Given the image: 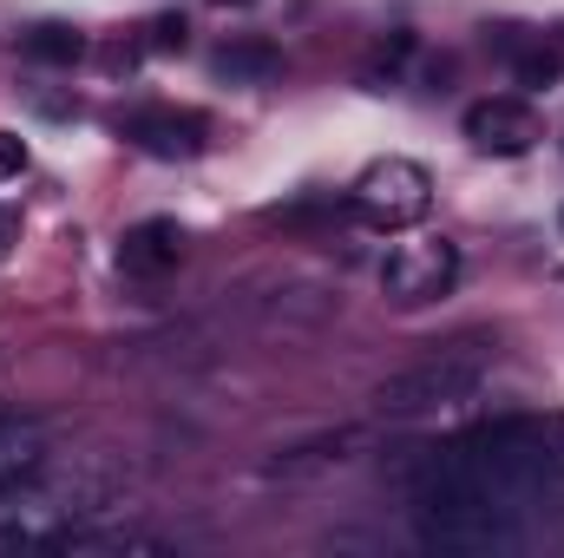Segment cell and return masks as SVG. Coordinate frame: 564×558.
<instances>
[{
  "mask_svg": "<svg viewBox=\"0 0 564 558\" xmlns=\"http://www.w3.org/2000/svg\"><path fill=\"white\" fill-rule=\"evenodd\" d=\"M86 513H99V486H53L33 473L26 486L0 493V552H66Z\"/></svg>",
  "mask_w": 564,
  "mask_h": 558,
  "instance_id": "6da1fadb",
  "label": "cell"
},
{
  "mask_svg": "<svg viewBox=\"0 0 564 558\" xmlns=\"http://www.w3.org/2000/svg\"><path fill=\"white\" fill-rule=\"evenodd\" d=\"M224 7H250V0H224Z\"/></svg>",
  "mask_w": 564,
  "mask_h": 558,
  "instance_id": "9a60e30c",
  "label": "cell"
},
{
  "mask_svg": "<svg viewBox=\"0 0 564 558\" xmlns=\"http://www.w3.org/2000/svg\"><path fill=\"white\" fill-rule=\"evenodd\" d=\"M453 282H459V250H453V244H440V237H426V244H401V250L388 257V270H381L388 302H401V309L440 302Z\"/></svg>",
  "mask_w": 564,
  "mask_h": 558,
  "instance_id": "277c9868",
  "label": "cell"
},
{
  "mask_svg": "<svg viewBox=\"0 0 564 558\" xmlns=\"http://www.w3.org/2000/svg\"><path fill=\"white\" fill-rule=\"evenodd\" d=\"M184 264V224L177 217H144L119 237V270L139 282H158Z\"/></svg>",
  "mask_w": 564,
  "mask_h": 558,
  "instance_id": "52a82bcc",
  "label": "cell"
},
{
  "mask_svg": "<svg viewBox=\"0 0 564 558\" xmlns=\"http://www.w3.org/2000/svg\"><path fill=\"white\" fill-rule=\"evenodd\" d=\"M53 466V440L40 420H0V493L26 486L33 473Z\"/></svg>",
  "mask_w": 564,
  "mask_h": 558,
  "instance_id": "ba28073f",
  "label": "cell"
},
{
  "mask_svg": "<svg viewBox=\"0 0 564 558\" xmlns=\"http://www.w3.org/2000/svg\"><path fill=\"white\" fill-rule=\"evenodd\" d=\"M466 139L492 158H519L545 139V119L525 99H479V106H466Z\"/></svg>",
  "mask_w": 564,
  "mask_h": 558,
  "instance_id": "5b68a950",
  "label": "cell"
},
{
  "mask_svg": "<svg viewBox=\"0 0 564 558\" xmlns=\"http://www.w3.org/2000/svg\"><path fill=\"white\" fill-rule=\"evenodd\" d=\"M184 40H191V26H184V13H158L151 20V53H184Z\"/></svg>",
  "mask_w": 564,
  "mask_h": 558,
  "instance_id": "7c38bea8",
  "label": "cell"
},
{
  "mask_svg": "<svg viewBox=\"0 0 564 558\" xmlns=\"http://www.w3.org/2000/svg\"><path fill=\"white\" fill-rule=\"evenodd\" d=\"M486 368H492L486 342H453V348L426 355V362H414V368L388 375L375 401H381V415H394V420L446 415V408H459V401H473V395H479Z\"/></svg>",
  "mask_w": 564,
  "mask_h": 558,
  "instance_id": "7a4b0ae2",
  "label": "cell"
},
{
  "mask_svg": "<svg viewBox=\"0 0 564 558\" xmlns=\"http://www.w3.org/2000/svg\"><path fill=\"white\" fill-rule=\"evenodd\" d=\"M119 132L139 144V151H151V158H197L204 139H210V119L204 112H177V106H144Z\"/></svg>",
  "mask_w": 564,
  "mask_h": 558,
  "instance_id": "8992f818",
  "label": "cell"
},
{
  "mask_svg": "<svg viewBox=\"0 0 564 558\" xmlns=\"http://www.w3.org/2000/svg\"><path fill=\"white\" fill-rule=\"evenodd\" d=\"M512 73H519V86H558L564 79V53L558 46H525V53L512 60Z\"/></svg>",
  "mask_w": 564,
  "mask_h": 558,
  "instance_id": "8fae6325",
  "label": "cell"
},
{
  "mask_svg": "<svg viewBox=\"0 0 564 558\" xmlns=\"http://www.w3.org/2000/svg\"><path fill=\"white\" fill-rule=\"evenodd\" d=\"M217 73H224L230 86H263V79H276V73H282L276 40H263V33H243V40H230V46L217 53Z\"/></svg>",
  "mask_w": 564,
  "mask_h": 558,
  "instance_id": "9c48e42d",
  "label": "cell"
},
{
  "mask_svg": "<svg viewBox=\"0 0 564 558\" xmlns=\"http://www.w3.org/2000/svg\"><path fill=\"white\" fill-rule=\"evenodd\" d=\"M558 224H564V211H558Z\"/></svg>",
  "mask_w": 564,
  "mask_h": 558,
  "instance_id": "e0dca14e",
  "label": "cell"
},
{
  "mask_svg": "<svg viewBox=\"0 0 564 558\" xmlns=\"http://www.w3.org/2000/svg\"><path fill=\"white\" fill-rule=\"evenodd\" d=\"M0 244H7V217H0Z\"/></svg>",
  "mask_w": 564,
  "mask_h": 558,
  "instance_id": "2e32d148",
  "label": "cell"
},
{
  "mask_svg": "<svg viewBox=\"0 0 564 558\" xmlns=\"http://www.w3.org/2000/svg\"><path fill=\"white\" fill-rule=\"evenodd\" d=\"M20 46H26V60H40V66H73V60L86 53V40H79L66 20H40V26H26Z\"/></svg>",
  "mask_w": 564,
  "mask_h": 558,
  "instance_id": "30bf717a",
  "label": "cell"
},
{
  "mask_svg": "<svg viewBox=\"0 0 564 558\" xmlns=\"http://www.w3.org/2000/svg\"><path fill=\"white\" fill-rule=\"evenodd\" d=\"M20 171H26V139L20 132H0V184L20 178Z\"/></svg>",
  "mask_w": 564,
  "mask_h": 558,
  "instance_id": "4fadbf2b",
  "label": "cell"
},
{
  "mask_svg": "<svg viewBox=\"0 0 564 558\" xmlns=\"http://www.w3.org/2000/svg\"><path fill=\"white\" fill-rule=\"evenodd\" d=\"M348 211L368 230H414L426 211H433V178H426V164H414V158H375L355 178Z\"/></svg>",
  "mask_w": 564,
  "mask_h": 558,
  "instance_id": "3957f363",
  "label": "cell"
},
{
  "mask_svg": "<svg viewBox=\"0 0 564 558\" xmlns=\"http://www.w3.org/2000/svg\"><path fill=\"white\" fill-rule=\"evenodd\" d=\"M545 460H552V480H564V415L545 420Z\"/></svg>",
  "mask_w": 564,
  "mask_h": 558,
  "instance_id": "5bb4252c",
  "label": "cell"
}]
</instances>
